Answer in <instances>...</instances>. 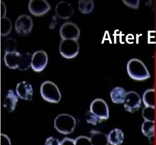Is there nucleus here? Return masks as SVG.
Wrapping results in <instances>:
<instances>
[{
    "instance_id": "nucleus-1",
    "label": "nucleus",
    "mask_w": 156,
    "mask_h": 145,
    "mask_svg": "<svg viewBox=\"0 0 156 145\" xmlns=\"http://www.w3.org/2000/svg\"><path fill=\"white\" fill-rule=\"evenodd\" d=\"M127 72L129 77L136 81H144L150 77L148 70L140 59L133 58L127 63Z\"/></svg>"
},
{
    "instance_id": "nucleus-2",
    "label": "nucleus",
    "mask_w": 156,
    "mask_h": 145,
    "mask_svg": "<svg viewBox=\"0 0 156 145\" xmlns=\"http://www.w3.org/2000/svg\"><path fill=\"white\" fill-rule=\"evenodd\" d=\"M76 126V119L69 114H59L54 121L55 129L58 132L63 134L72 133Z\"/></svg>"
},
{
    "instance_id": "nucleus-3",
    "label": "nucleus",
    "mask_w": 156,
    "mask_h": 145,
    "mask_svg": "<svg viewBox=\"0 0 156 145\" xmlns=\"http://www.w3.org/2000/svg\"><path fill=\"white\" fill-rule=\"evenodd\" d=\"M41 93L45 100L50 103H58L61 98L58 87L54 82L50 81H46L42 83L41 87Z\"/></svg>"
},
{
    "instance_id": "nucleus-4",
    "label": "nucleus",
    "mask_w": 156,
    "mask_h": 145,
    "mask_svg": "<svg viewBox=\"0 0 156 145\" xmlns=\"http://www.w3.org/2000/svg\"><path fill=\"white\" fill-rule=\"evenodd\" d=\"M80 50L77 40L65 39L61 41L59 50L61 54L67 59H72L76 56Z\"/></svg>"
},
{
    "instance_id": "nucleus-5",
    "label": "nucleus",
    "mask_w": 156,
    "mask_h": 145,
    "mask_svg": "<svg viewBox=\"0 0 156 145\" xmlns=\"http://www.w3.org/2000/svg\"><path fill=\"white\" fill-rule=\"evenodd\" d=\"M90 109V111L101 121L109 118L108 107L105 101L102 99L98 98L93 100Z\"/></svg>"
},
{
    "instance_id": "nucleus-6",
    "label": "nucleus",
    "mask_w": 156,
    "mask_h": 145,
    "mask_svg": "<svg viewBox=\"0 0 156 145\" xmlns=\"http://www.w3.org/2000/svg\"><path fill=\"white\" fill-rule=\"evenodd\" d=\"M33 27V22L32 18L26 14L19 16L15 24L16 32L22 36H26L31 32Z\"/></svg>"
},
{
    "instance_id": "nucleus-7",
    "label": "nucleus",
    "mask_w": 156,
    "mask_h": 145,
    "mask_svg": "<svg viewBox=\"0 0 156 145\" xmlns=\"http://www.w3.org/2000/svg\"><path fill=\"white\" fill-rule=\"evenodd\" d=\"M80 31L78 26L72 22H66L62 24L60 29V34L62 40H77L80 37Z\"/></svg>"
},
{
    "instance_id": "nucleus-8",
    "label": "nucleus",
    "mask_w": 156,
    "mask_h": 145,
    "mask_svg": "<svg viewBox=\"0 0 156 145\" xmlns=\"http://www.w3.org/2000/svg\"><path fill=\"white\" fill-rule=\"evenodd\" d=\"M123 104L126 110L129 113H134L140 107L141 99L137 92L129 91L126 94Z\"/></svg>"
},
{
    "instance_id": "nucleus-9",
    "label": "nucleus",
    "mask_w": 156,
    "mask_h": 145,
    "mask_svg": "<svg viewBox=\"0 0 156 145\" xmlns=\"http://www.w3.org/2000/svg\"><path fill=\"white\" fill-rule=\"evenodd\" d=\"M51 9V6L45 0H31L29 3V9L36 16H42Z\"/></svg>"
},
{
    "instance_id": "nucleus-10",
    "label": "nucleus",
    "mask_w": 156,
    "mask_h": 145,
    "mask_svg": "<svg viewBox=\"0 0 156 145\" xmlns=\"http://www.w3.org/2000/svg\"><path fill=\"white\" fill-rule=\"evenodd\" d=\"M48 63V56L43 50L35 52L32 56L31 67L34 71L40 72L43 71Z\"/></svg>"
},
{
    "instance_id": "nucleus-11",
    "label": "nucleus",
    "mask_w": 156,
    "mask_h": 145,
    "mask_svg": "<svg viewBox=\"0 0 156 145\" xmlns=\"http://www.w3.org/2000/svg\"><path fill=\"white\" fill-rule=\"evenodd\" d=\"M4 59L8 68L12 69H18L22 62V54L17 52L5 53Z\"/></svg>"
},
{
    "instance_id": "nucleus-12",
    "label": "nucleus",
    "mask_w": 156,
    "mask_h": 145,
    "mask_svg": "<svg viewBox=\"0 0 156 145\" xmlns=\"http://www.w3.org/2000/svg\"><path fill=\"white\" fill-rule=\"evenodd\" d=\"M55 13L60 18L63 20H68L73 15L74 9L69 3L62 1L56 6Z\"/></svg>"
},
{
    "instance_id": "nucleus-13",
    "label": "nucleus",
    "mask_w": 156,
    "mask_h": 145,
    "mask_svg": "<svg viewBox=\"0 0 156 145\" xmlns=\"http://www.w3.org/2000/svg\"><path fill=\"white\" fill-rule=\"evenodd\" d=\"M17 95L21 99L31 101L33 96V89L32 85L25 81L17 84L16 88Z\"/></svg>"
},
{
    "instance_id": "nucleus-14",
    "label": "nucleus",
    "mask_w": 156,
    "mask_h": 145,
    "mask_svg": "<svg viewBox=\"0 0 156 145\" xmlns=\"http://www.w3.org/2000/svg\"><path fill=\"white\" fill-rule=\"evenodd\" d=\"M18 100V97L16 94L12 89H9L5 94L4 101V107L9 112H13L16 108Z\"/></svg>"
},
{
    "instance_id": "nucleus-15",
    "label": "nucleus",
    "mask_w": 156,
    "mask_h": 145,
    "mask_svg": "<svg viewBox=\"0 0 156 145\" xmlns=\"http://www.w3.org/2000/svg\"><path fill=\"white\" fill-rule=\"evenodd\" d=\"M90 140L93 145H108V135L100 131L92 130L90 132Z\"/></svg>"
},
{
    "instance_id": "nucleus-16",
    "label": "nucleus",
    "mask_w": 156,
    "mask_h": 145,
    "mask_svg": "<svg viewBox=\"0 0 156 145\" xmlns=\"http://www.w3.org/2000/svg\"><path fill=\"white\" fill-rule=\"evenodd\" d=\"M109 142L112 145H120L124 139L123 131L119 129H115L110 131L108 135Z\"/></svg>"
},
{
    "instance_id": "nucleus-17",
    "label": "nucleus",
    "mask_w": 156,
    "mask_h": 145,
    "mask_svg": "<svg viewBox=\"0 0 156 145\" xmlns=\"http://www.w3.org/2000/svg\"><path fill=\"white\" fill-rule=\"evenodd\" d=\"M127 92L124 89L121 87H115L110 93V97L112 101L115 104L124 103Z\"/></svg>"
},
{
    "instance_id": "nucleus-18",
    "label": "nucleus",
    "mask_w": 156,
    "mask_h": 145,
    "mask_svg": "<svg viewBox=\"0 0 156 145\" xmlns=\"http://www.w3.org/2000/svg\"><path fill=\"white\" fill-rule=\"evenodd\" d=\"M143 102L145 107L155 108V89H149L145 91L143 95Z\"/></svg>"
},
{
    "instance_id": "nucleus-19",
    "label": "nucleus",
    "mask_w": 156,
    "mask_h": 145,
    "mask_svg": "<svg viewBox=\"0 0 156 145\" xmlns=\"http://www.w3.org/2000/svg\"><path fill=\"white\" fill-rule=\"evenodd\" d=\"M155 121H144L142 123L141 130L145 136L151 138L155 136Z\"/></svg>"
},
{
    "instance_id": "nucleus-20",
    "label": "nucleus",
    "mask_w": 156,
    "mask_h": 145,
    "mask_svg": "<svg viewBox=\"0 0 156 145\" xmlns=\"http://www.w3.org/2000/svg\"><path fill=\"white\" fill-rule=\"evenodd\" d=\"M94 7L92 0H80L78 3V8L82 13L88 14L92 12Z\"/></svg>"
},
{
    "instance_id": "nucleus-21",
    "label": "nucleus",
    "mask_w": 156,
    "mask_h": 145,
    "mask_svg": "<svg viewBox=\"0 0 156 145\" xmlns=\"http://www.w3.org/2000/svg\"><path fill=\"white\" fill-rule=\"evenodd\" d=\"M12 29V21L6 17L1 18V35L3 37L8 36Z\"/></svg>"
},
{
    "instance_id": "nucleus-22",
    "label": "nucleus",
    "mask_w": 156,
    "mask_h": 145,
    "mask_svg": "<svg viewBox=\"0 0 156 145\" xmlns=\"http://www.w3.org/2000/svg\"><path fill=\"white\" fill-rule=\"evenodd\" d=\"M32 56L28 53H24L22 54V60L21 64L19 66V69L20 71H26L31 66Z\"/></svg>"
},
{
    "instance_id": "nucleus-23",
    "label": "nucleus",
    "mask_w": 156,
    "mask_h": 145,
    "mask_svg": "<svg viewBox=\"0 0 156 145\" xmlns=\"http://www.w3.org/2000/svg\"><path fill=\"white\" fill-rule=\"evenodd\" d=\"M3 48L5 53L16 52L17 43L16 40L12 38H8L4 41Z\"/></svg>"
},
{
    "instance_id": "nucleus-24",
    "label": "nucleus",
    "mask_w": 156,
    "mask_h": 145,
    "mask_svg": "<svg viewBox=\"0 0 156 145\" xmlns=\"http://www.w3.org/2000/svg\"><path fill=\"white\" fill-rule=\"evenodd\" d=\"M142 117L144 121H155V108L145 107L142 111Z\"/></svg>"
},
{
    "instance_id": "nucleus-25",
    "label": "nucleus",
    "mask_w": 156,
    "mask_h": 145,
    "mask_svg": "<svg viewBox=\"0 0 156 145\" xmlns=\"http://www.w3.org/2000/svg\"><path fill=\"white\" fill-rule=\"evenodd\" d=\"M86 119L88 123H91L95 125H97L98 123L101 122L102 121L94 115L93 113H91L90 111H89L86 114Z\"/></svg>"
},
{
    "instance_id": "nucleus-26",
    "label": "nucleus",
    "mask_w": 156,
    "mask_h": 145,
    "mask_svg": "<svg viewBox=\"0 0 156 145\" xmlns=\"http://www.w3.org/2000/svg\"><path fill=\"white\" fill-rule=\"evenodd\" d=\"M76 145H93L90 138L86 136H80L75 140Z\"/></svg>"
},
{
    "instance_id": "nucleus-27",
    "label": "nucleus",
    "mask_w": 156,
    "mask_h": 145,
    "mask_svg": "<svg viewBox=\"0 0 156 145\" xmlns=\"http://www.w3.org/2000/svg\"><path fill=\"white\" fill-rule=\"evenodd\" d=\"M126 5H128V7H131V8L137 9L139 7L140 1L138 0H129V1H123Z\"/></svg>"
},
{
    "instance_id": "nucleus-28",
    "label": "nucleus",
    "mask_w": 156,
    "mask_h": 145,
    "mask_svg": "<svg viewBox=\"0 0 156 145\" xmlns=\"http://www.w3.org/2000/svg\"><path fill=\"white\" fill-rule=\"evenodd\" d=\"M45 145H60V143L57 139L50 137L46 139Z\"/></svg>"
},
{
    "instance_id": "nucleus-29",
    "label": "nucleus",
    "mask_w": 156,
    "mask_h": 145,
    "mask_svg": "<svg viewBox=\"0 0 156 145\" xmlns=\"http://www.w3.org/2000/svg\"><path fill=\"white\" fill-rule=\"evenodd\" d=\"M1 145H11L10 140L9 138L4 134H1Z\"/></svg>"
},
{
    "instance_id": "nucleus-30",
    "label": "nucleus",
    "mask_w": 156,
    "mask_h": 145,
    "mask_svg": "<svg viewBox=\"0 0 156 145\" xmlns=\"http://www.w3.org/2000/svg\"><path fill=\"white\" fill-rule=\"evenodd\" d=\"M60 145H76L75 140L69 138H65L62 141Z\"/></svg>"
},
{
    "instance_id": "nucleus-31",
    "label": "nucleus",
    "mask_w": 156,
    "mask_h": 145,
    "mask_svg": "<svg viewBox=\"0 0 156 145\" xmlns=\"http://www.w3.org/2000/svg\"><path fill=\"white\" fill-rule=\"evenodd\" d=\"M6 15V7L3 1H1V18L5 17Z\"/></svg>"
}]
</instances>
